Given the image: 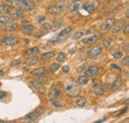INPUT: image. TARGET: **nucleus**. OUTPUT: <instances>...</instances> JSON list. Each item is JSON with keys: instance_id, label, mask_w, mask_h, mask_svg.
I'll return each instance as SVG.
<instances>
[{"instance_id": "obj_1", "label": "nucleus", "mask_w": 129, "mask_h": 123, "mask_svg": "<svg viewBox=\"0 0 129 123\" xmlns=\"http://www.w3.org/2000/svg\"><path fill=\"white\" fill-rule=\"evenodd\" d=\"M14 6L19 9V11H32L35 9V4L29 0H15Z\"/></svg>"}, {"instance_id": "obj_2", "label": "nucleus", "mask_w": 129, "mask_h": 123, "mask_svg": "<svg viewBox=\"0 0 129 123\" xmlns=\"http://www.w3.org/2000/svg\"><path fill=\"white\" fill-rule=\"evenodd\" d=\"M66 89V92L67 94H69L70 96H73V97H76V96H79L80 93H81V88L80 86L74 83L73 80H69L67 83V85L64 87Z\"/></svg>"}, {"instance_id": "obj_3", "label": "nucleus", "mask_w": 129, "mask_h": 123, "mask_svg": "<svg viewBox=\"0 0 129 123\" xmlns=\"http://www.w3.org/2000/svg\"><path fill=\"white\" fill-rule=\"evenodd\" d=\"M62 94V85L60 84H54L49 92V96L50 98H59Z\"/></svg>"}, {"instance_id": "obj_4", "label": "nucleus", "mask_w": 129, "mask_h": 123, "mask_svg": "<svg viewBox=\"0 0 129 123\" xmlns=\"http://www.w3.org/2000/svg\"><path fill=\"white\" fill-rule=\"evenodd\" d=\"M101 53H102V47L100 45H95L92 46L88 51V57L90 59H97Z\"/></svg>"}, {"instance_id": "obj_5", "label": "nucleus", "mask_w": 129, "mask_h": 123, "mask_svg": "<svg viewBox=\"0 0 129 123\" xmlns=\"http://www.w3.org/2000/svg\"><path fill=\"white\" fill-rule=\"evenodd\" d=\"M19 42H20L19 38L15 35H9V36L2 38V43L7 46H15V45L19 44Z\"/></svg>"}, {"instance_id": "obj_6", "label": "nucleus", "mask_w": 129, "mask_h": 123, "mask_svg": "<svg viewBox=\"0 0 129 123\" xmlns=\"http://www.w3.org/2000/svg\"><path fill=\"white\" fill-rule=\"evenodd\" d=\"M72 30H73V27H71V26H70V27H67L66 29H64L61 33H59V34L56 35V36H54V37L50 40V42H51V43H57V42H60V41H61L64 36H67Z\"/></svg>"}, {"instance_id": "obj_7", "label": "nucleus", "mask_w": 129, "mask_h": 123, "mask_svg": "<svg viewBox=\"0 0 129 123\" xmlns=\"http://www.w3.org/2000/svg\"><path fill=\"white\" fill-rule=\"evenodd\" d=\"M43 110L42 108H39V109H37V110H35V111H33V112H30V113H28L27 115H25L24 116V120L25 121H27V122H32V121H34V120H36L42 113H43Z\"/></svg>"}, {"instance_id": "obj_8", "label": "nucleus", "mask_w": 129, "mask_h": 123, "mask_svg": "<svg viewBox=\"0 0 129 123\" xmlns=\"http://www.w3.org/2000/svg\"><path fill=\"white\" fill-rule=\"evenodd\" d=\"M125 20L124 19H120V20H118L117 22H115L114 24H113V26L111 27V33L112 34H117V33H119L120 31H121V29L125 26Z\"/></svg>"}, {"instance_id": "obj_9", "label": "nucleus", "mask_w": 129, "mask_h": 123, "mask_svg": "<svg viewBox=\"0 0 129 123\" xmlns=\"http://www.w3.org/2000/svg\"><path fill=\"white\" fill-rule=\"evenodd\" d=\"M115 22H116V20H115L114 18H109V19L105 20L104 22H102L98 27H99V29L102 30V31H108V30L111 29V27L113 26V24H114Z\"/></svg>"}, {"instance_id": "obj_10", "label": "nucleus", "mask_w": 129, "mask_h": 123, "mask_svg": "<svg viewBox=\"0 0 129 123\" xmlns=\"http://www.w3.org/2000/svg\"><path fill=\"white\" fill-rule=\"evenodd\" d=\"M92 90L93 92L96 94V95H102L104 93V88H103V85L100 81H97L96 79L93 80V87H92Z\"/></svg>"}, {"instance_id": "obj_11", "label": "nucleus", "mask_w": 129, "mask_h": 123, "mask_svg": "<svg viewBox=\"0 0 129 123\" xmlns=\"http://www.w3.org/2000/svg\"><path fill=\"white\" fill-rule=\"evenodd\" d=\"M34 30H35V27L32 24H25L22 26V28H21V32H22V34L25 36H30L34 32Z\"/></svg>"}, {"instance_id": "obj_12", "label": "nucleus", "mask_w": 129, "mask_h": 123, "mask_svg": "<svg viewBox=\"0 0 129 123\" xmlns=\"http://www.w3.org/2000/svg\"><path fill=\"white\" fill-rule=\"evenodd\" d=\"M51 25L48 24V23H44V24H42V27H41V31H40V34H37L35 35L36 38H40L42 36H44L46 34H48L50 31H51Z\"/></svg>"}, {"instance_id": "obj_13", "label": "nucleus", "mask_w": 129, "mask_h": 123, "mask_svg": "<svg viewBox=\"0 0 129 123\" xmlns=\"http://www.w3.org/2000/svg\"><path fill=\"white\" fill-rule=\"evenodd\" d=\"M100 38H101V35H100V34H95V35H92V36H90V37H89V38L82 39L81 42H82L83 44H92V43L96 42V41H98Z\"/></svg>"}, {"instance_id": "obj_14", "label": "nucleus", "mask_w": 129, "mask_h": 123, "mask_svg": "<svg viewBox=\"0 0 129 123\" xmlns=\"http://www.w3.org/2000/svg\"><path fill=\"white\" fill-rule=\"evenodd\" d=\"M98 73H99V69L97 67H95V66H92V67H89V68L87 69V70H85V76L93 77Z\"/></svg>"}, {"instance_id": "obj_15", "label": "nucleus", "mask_w": 129, "mask_h": 123, "mask_svg": "<svg viewBox=\"0 0 129 123\" xmlns=\"http://www.w3.org/2000/svg\"><path fill=\"white\" fill-rule=\"evenodd\" d=\"M63 11V9L59 5H52L48 7V12L52 15H60Z\"/></svg>"}, {"instance_id": "obj_16", "label": "nucleus", "mask_w": 129, "mask_h": 123, "mask_svg": "<svg viewBox=\"0 0 129 123\" xmlns=\"http://www.w3.org/2000/svg\"><path fill=\"white\" fill-rule=\"evenodd\" d=\"M47 71V69L45 67H41V68H38L34 70H32L30 75L31 76H33V77H39V76H43V75H45V73Z\"/></svg>"}, {"instance_id": "obj_17", "label": "nucleus", "mask_w": 129, "mask_h": 123, "mask_svg": "<svg viewBox=\"0 0 129 123\" xmlns=\"http://www.w3.org/2000/svg\"><path fill=\"white\" fill-rule=\"evenodd\" d=\"M123 84V78L120 77V76H118L116 77V78L113 80V83L111 85V89H117V88H119Z\"/></svg>"}, {"instance_id": "obj_18", "label": "nucleus", "mask_w": 129, "mask_h": 123, "mask_svg": "<svg viewBox=\"0 0 129 123\" xmlns=\"http://www.w3.org/2000/svg\"><path fill=\"white\" fill-rule=\"evenodd\" d=\"M18 28V24L16 22H7L4 24L3 29L5 31H15Z\"/></svg>"}, {"instance_id": "obj_19", "label": "nucleus", "mask_w": 129, "mask_h": 123, "mask_svg": "<svg viewBox=\"0 0 129 123\" xmlns=\"http://www.w3.org/2000/svg\"><path fill=\"white\" fill-rule=\"evenodd\" d=\"M12 11V7L8 4H1L0 5V13L1 14H8Z\"/></svg>"}, {"instance_id": "obj_20", "label": "nucleus", "mask_w": 129, "mask_h": 123, "mask_svg": "<svg viewBox=\"0 0 129 123\" xmlns=\"http://www.w3.org/2000/svg\"><path fill=\"white\" fill-rule=\"evenodd\" d=\"M31 84L35 86V88H36L37 90H39L40 92H44V91H45V86H44V85H42V84L38 83V81H36L35 79H32V80H31Z\"/></svg>"}, {"instance_id": "obj_21", "label": "nucleus", "mask_w": 129, "mask_h": 123, "mask_svg": "<svg viewBox=\"0 0 129 123\" xmlns=\"http://www.w3.org/2000/svg\"><path fill=\"white\" fill-rule=\"evenodd\" d=\"M39 61V58L35 55V56H32V57H30L27 61H26V66L27 67H30V66H33V65H35L36 63H37V62Z\"/></svg>"}, {"instance_id": "obj_22", "label": "nucleus", "mask_w": 129, "mask_h": 123, "mask_svg": "<svg viewBox=\"0 0 129 123\" xmlns=\"http://www.w3.org/2000/svg\"><path fill=\"white\" fill-rule=\"evenodd\" d=\"M89 78L88 76H81L78 79V85H88L89 84Z\"/></svg>"}, {"instance_id": "obj_23", "label": "nucleus", "mask_w": 129, "mask_h": 123, "mask_svg": "<svg viewBox=\"0 0 129 123\" xmlns=\"http://www.w3.org/2000/svg\"><path fill=\"white\" fill-rule=\"evenodd\" d=\"M50 103L56 108L63 107V103L59 100V98H50Z\"/></svg>"}, {"instance_id": "obj_24", "label": "nucleus", "mask_w": 129, "mask_h": 123, "mask_svg": "<svg viewBox=\"0 0 129 123\" xmlns=\"http://www.w3.org/2000/svg\"><path fill=\"white\" fill-rule=\"evenodd\" d=\"M39 52H40V49L37 48V47H34V48L28 49V50L26 51V55H28V56H35V55H37Z\"/></svg>"}, {"instance_id": "obj_25", "label": "nucleus", "mask_w": 129, "mask_h": 123, "mask_svg": "<svg viewBox=\"0 0 129 123\" xmlns=\"http://www.w3.org/2000/svg\"><path fill=\"white\" fill-rule=\"evenodd\" d=\"M11 17L14 19V20H22L24 18V14L22 11H16L14 13H12Z\"/></svg>"}, {"instance_id": "obj_26", "label": "nucleus", "mask_w": 129, "mask_h": 123, "mask_svg": "<svg viewBox=\"0 0 129 123\" xmlns=\"http://www.w3.org/2000/svg\"><path fill=\"white\" fill-rule=\"evenodd\" d=\"M36 81H38V83L42 84V85H46L47 81H48V77H45L44 75L43 76H39V77H36V78H34Z\"/></svg>"}, {"instance_id": "obj_27", "label": "nucleus", "mask_w": 129, "mask_h": 123, "mask_svg": "<svg viewBox=\"0 0 129 123\" xmlns=\"http://www.w3.org/2000/svg\"><path fill=\"white\" fill-rule=\"evenodd\" d=\"M82 8H83L87 12H89V13L93 12V10H94V6H93L92 4H89V3H85V4H83V5H82Z\"/></svg>"}, {"instance_id": "obj_28", "label": "nucleus", "mask_w": 129, "mask_h": 123, "mask_svg": "<svg viewBox=\"0 0 129 123\" xmlns=\"http://www.w3.org/2000/svg\"><path fill=\"white\" fill-rule=\"evenodd\" d=\"M53 57H55V54H54V52H48V53L43 54L42 57H41V59L44 60V61H48V60L52 59Z\"/></svg>"}, {"instance_id": "obj_29", "label": "nucleus", "mask_w": 129, "mask_h": 123, "mask_svg": "<svg viewBox=\"0 0 129 123\" xmlns=\"http://www.w3.org/2000/svg\"><path fill=\"white\" fill-rule=\"evenodd\" d=\"M122 8V6L121 5H118V6H116V7H114V8H112V10H110V11H108L106 13V15L107 16H110V15H114V14H116L118 11H120V9Z\"/></svg>"}, {"instance_id": "obj_30", "label": "nucleus", "mask_w": 129, "mask_h": 123, "mask_svg": "<svg viewBox=\"0 0 129 123\" xmlns=\"http://www.w3.org/2000/svg\"><path fill=\"white\" fill-rule=\"evenodd\" d=\"M76 104H77L79 107H82V106H84L85 104H87V99H85L84 97H80V98L77 99Z\"/></svg>"}, {"instance_id": "obj_31", "label": "nucleus", "mask_w": 129, "mask_h": 123, "mask_svg": "<svg viewBox=\"0 0 129 123\" xmlns=\"http://www.w3.org/2000/svg\"><path fill=\"white\" fill-rule=\"evenodd\" d=\"M111 43H112L111 38H105V39H103V41H102V45H103V47H104L105 49H108V48L110 47Z\"/></svg>"}, {"instance_id": "obj_32", "label": "nucleus", "mask_w": 129, "mask_h": 123, "mask_svg": "<svg viewBox=\"0 0 129 123\" xmlns=\"http://www.w3.org/2000/svg\"><path fill=\"white\" fill-rule=\"evenodd\" d=\"M9 20H10V17L7 14H2L0 16V24H5L9 22Z\"/></svg>"}, {"instance_id": "obj_33", "label": "nucleus", "mask_w": 129, "mask_h": 123, "mask_svg": "<svg viewBox=\"0 0 129 123\" xmlns=\"http://www.w3.org/2000/svg\"><path fill=\"white\" fill-rule=\"evenodd\" d=\"M62 24H63V22L61 21L60 19H54V20H53V27L55 28V29H59V28H61Z\"/></svg>"}, {"instance_id": "obj_34", "label": "nucleus", "mask_w": 129, "mask_h": 123, "mask_svg": "<svg viewBox=\"0 0 129 123\" xmlns=\"http://www.w3.org/2000/svg\"><path fill=\"white\" fill-rule=\"evenodd\" d=\"M88 68H89L88 64H87V63H84L83 65H81V66L77 69V73H78V74H82V73H84V71L87 70Z\"/></svg>"}, {"instance_id": "obj_35", "label": "nucleus", "mask_w": 129, "mask_h": 123, "mask_svg": "<svg viewBox=\"0 0 129 123\" xmlns=\"http://www.w3.org/2000/svg\"><path fill=\"white\" fill-rule=\"evenodd\" d=\"M64 59H66V55H64V53H63V52L59 53L58 56L56 57V60H57V62H59V63H63L64 61Z\"/></svg>"}, {"instance_id": "obj_36", "label": "nucleus", "mask_w": 129, "mask_h": 123, "mask_svg": "<svg viewBox=\"0 0 129 123\" xmlns=\"http://www.w3.org/2000/svg\"><path fill=\"white\" fill-rule=\"evenodd\" d=\"M60 69V65H58V64H52L51 65V67H50V71L51 73H56V71Z\"/></svg>"}, {"instance_id": "obj_37", "label": "nucleus", "mask_w": 129, "mask_h": 123, "mask_svg": "<svg viewBox=\"0 0 129 123\" xmlns=\"http://www.w3.org/2000/svg\"><path fill=\"white\" fill-rule=\"evenodd\" d=\"M84 34H85V33L83 32V31H81V32H78L77 34H73V35L72 36V39H73V40H74V39H79V38H81V36H83Z\"/></svg>"}, {"instance_id": "obj_38", "label": "nucleus", "mask_w": 129, "mask_h": 123, "mask_svg": "<svg viewBox=\"0 0 129 123\" xmlns=\"http://www.w3.org/2000/svg\"><path fill=\"white\" fill-rule=\"evenodd\" d=\"M122 56H123V55H122V52L118 51V52H116V53L113 54V59H115V60H119V59H121Z\"/></svg>"}, {"instance_id": "obj_39", "label": "nucleus", "mask_w": 129, "mask_h": 123, "mask_svg": "<svg viewBox=\"0 0 129 123\" xmlns=\"http://www.w3.org/2000/svg\"><path fill=\"white\" fill-rule=\"evenodd\" d=\"M122 65L128 67L129 66V56H125L124 59L122 60Z\"/></svg>"}, {"instance_id": "obj_40", "label": "nucleus", "mask_w": 129, "mask_h": 123, "mask_svg": "<svg viewBox=\"0 0 129 123\" xmlns=\"http://www.w3.org/2000/svg\"><path fill=\"white\" fill-rule=\"evenodd\" d=\"M21 64H22V61H21V60H16V61H13V62H12L11 66H12V67H17V66H19V65H21Z\"/></svg>"}, {"instance_id": "obj_41", "label": "nucleus", "mask_w": 129, "mask_h": 123, "mask_svg": "<svg viewBox=\"0 0 129 123\" xmlns=\"http://www.w3.org/2000/svg\"><path fill=\"white\" fill-rule=\"evenodd\" d=\"M122 29H123V33L125 35H128L129 34V24H125V26Z\"/></svg>"}, {"instance_id": "obj_42", "label": "nucleus", "mask_w": 129, "mask_h": 123, "mask_svg": "<svg viewBox=\"0 0 129 123\" xmlns=\"http://www.w3.org/2000/svg\"><path fill=\"white\" fill-rule=\"evenodd\" d=\"M110 67H111L112 69H117L118 71H122V69H121L120 67H118L116 64H110Z\"/></svg>"}, {"instance_id": "obj_43", "label": "nucleus", "mask_w": 129, "mask_h": 123, "mask_svg": "<svg viewBox=\"0 0 129 123\" xmlns=\"http://www.w3.org/2000/svg\"><path fill=\"white\" fill-rule=\"evenodd\" d=\"M62 70H63V73L64 74H69V71H70V68L69 66H64L62 68Z\"/></svg>"}, {"instance_id": "obj_44", "label": "nucleus", "mask_w": 129, "mask_h": 123, "mask_svg": "<svg viewBox=\"0 0 129 123\" xmlns=\"http://www.w3.org/2000/svg\"><path fill=\"white\" fill-rule=\"evenodd\" d=\"M6 95H7V92L6 91H3V90L0 91V99H3Z\"/></svg>"}, {"instance_id": "obj_45", "label": "nucleus", "mask_w": 129, "mask_h": 123, "mask_svg": "<svg viewBox=\"0 0 129 123\" xmlns=\"http://www.w3.org/2000/svg\"><path fill=\"white\" fill-rule=\"evenodd\" d=\"M0 123H17L15 120H0Z\"/></svg>"}, {"instance_id": "obj_46", "label": "nucleus", "mask_w": 129, "mask_h": 123, "mask_svg": "<svg viewBox=\"0 0 129 123\" xmlns=\"http://www.w3.org/2000/svg\"><path fill=\"white\" fill-rule=\"evenodd\" d=\"M44 20H46V16H40V17L37 19V21H38V22H42V21H44Z\"/></svg>"}, {"instance_id": "obj_47", "label": "nucleus", "mask_w": 129, "mask_h": 123, "mask_svg": "<svg viewBox=\"0 0 129 123\" xmlns=\"http://www.w3.org/2000/svg\"><path fill=\"white\" fill-rule=\"evenodd\" d=\"M125 17L128 19L129 18V9L128 8H126V10H125Z\"/></svg>"}, {"instance_id": "obj_48", "label": "nucleus", "mask_w": 129, "mask_h": 123, "mask_svg": "<svg viewBox=\"0 0 129 123\" xmlns=\"http://www.w3.org/2000/svg\"><path fill=\"white\" fill-rule=\"evenodd\" d=\"M126 109H127V108H124V109H122V110H121V111H120V112H119V113H118V114H117L116 116H119V115H121V114H123V113H124V112L126 111Z\"/></svg>"}, {"instance_id": "obj_49", "label": "nucleus", "mask_w": 129, "mask_h": 123, "mask_svg": "<svg viewBox=\"0 0 129 123\" xmlns=\"http://www.w3.org/2000/svg\"><path fill=\"white\" fill-rule=\"evenodd\" d=\"M105 119H106V118H103V119H99V120L95 121V122H93V123H102L103 121H105Z\"/></svg>"}, {"instance_id": "obj_50", "label": "nucleus", "mask_w": 129, "mask_h": 123, "mask_svg": "<svg viewBox=\"0 0 129 123\" xmlns=\"http://www.w3.org/2000/svg\"><path fill=\"white\" fill-rule=\"evenodd\" d=\"M128 48H129V46H128V44H126V45H125V47H124L123 49H124L125 51H126V52H128V50H129Z\"/></svg>"}, {"instance_id": "obj_51", "label": "nucleus", "mask_w": 129, "mask_h": 123, "mask_svg": "<svg viewBox=\"0 0 129 123\" xmlns=\"http://www.w3.org/2000/svg\"><path fill=\"white\" fill-rule=\"evenodd\" d=\"M0 77H4V73H3V70L0 69Z\"/></svg>"}, {"instance_id": "obj_52", "label": "nucleus", "mask_w": 129, "mask_h": 123, "mask_svg": "<svg viewBox=\"0 0 129 123\" xmlns=\"http://www.w3.org/2000/svg\"><path fill=\"white\" fill-rule=\"evenodd\" d=\"M118 0H109V2L110 3H115V2H117Z\"/></svg>"}, {"instance_id": "obj_53", "label": "nucleus", "mask_w": 129, "mask_h": 123, "mask_svg": "<svg viewBox=\"0 0 129 123\" xmlns=\"http://www.w3.org/2000/svg\"><path fill=\"white\" fill-rule=\"evenodd\" d=\"M33 1H35V2H38V3H40V2H42V1H44V0H33Z\"/></svg>"}, {"instance_id": "obj_54", "label": "nucleus", "mask_w": 129, "mask_h": 123, "mask_svg": "<svg viewBox=\"0 0 129 123\" xmlns=\"http://www.w3.org/2000/svg\"><path fill=\"white\" fill-rule=\"evenodd\" d=\"M74 1H78L79 2V1H81V0H74Z\"/></svg>"}, {"instance_id": "obj_55", "label": "nucleus", "mask_w": 129, "mask_h": 123, "mask_svg": "<svg viewBox=\"0 0 129 123\" xmlns=\"http://www.w3.org/2000/svg\"><path fill=\"white\" fill-rule=\"evenodd\" d=\"M2 38V36H1V34H0V39H1Z\"/></svg>"}, {"instance_id": "obj_56", "label": "nucleus", "mask_w": 129, "mask_h": 123, "mask_svg": "<svg viewBox=\"0 0 129 123\" xmlns=\"http://www.w3.org/2000/svg\"><path fill=\"white\" fill-rule=\"evenodd\" d=\"M6 1H10V0H6Z\"/></svg>"}, {"instance_id": "obj_57", "label": "nucleus", "mask_w": 129, "mask_h": 123, "mask_svg": "<svg viewBox=\"0 0 129 123\" xmlns=\"http://www.w3.org/2000/svg\"><path fill=\"white\" fill-rule=\"evenodd\" d=\"M0 85H1V84H0Z\"/></svg>"}]
</instances>
